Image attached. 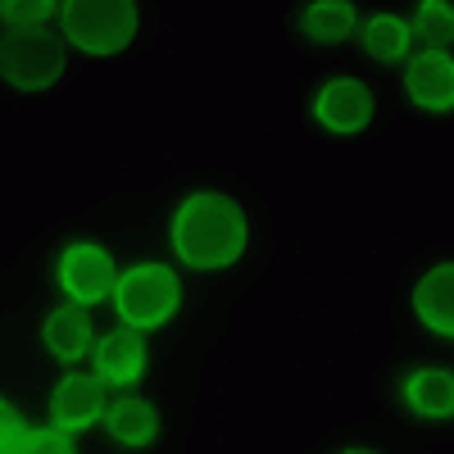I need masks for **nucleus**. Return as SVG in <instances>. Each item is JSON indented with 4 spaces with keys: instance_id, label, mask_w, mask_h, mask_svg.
Listing matches in <instances>:
<instances>
[{
    "instance_id": "nucleus-17",
    "label": "nucleus",
    "mask_w": 454,
    "mask_h": 454,
    "mask_svg": "<svg viewBox=\"0 0 454 454\" xmlns=\"http://www.w3.org/2000/svg\"><path fill=\"white\" fill-rule=\"evenodd\" d=\"M0 14H5L10 23H19V27H42V19L51 14V5H46V0H10Z\"/></svg>"
},
{
    "instance_id": "nucleus-4",
    "label": "nucleus",
    "mask_w": 454,
    "mask_h": 454,
    "mask_svg": "<svg viewBox=\"0 0 454 454\" xmlns=\"http://www.w3.org/2000/svg\"><path fill=\"white\" fill-rule=\"evenodd\" d=\"M173 309H177V278L168 269H160V263L137 269V273H128L119 282V314L132 327H155Z\"/></svg>"
},
{
    "instance_id": "nucleus-6",
    "label": "nucleus",
    "mask_w": 454,
    "mask_h": 454,
    "mask_svg": "<svg viewBox=\"0 0 454 454\" xmlns=\"http://www.w3.org/2000/svg\"><path fill=\"white\" fill-rule=\"evenodd\" d=\"M59 278L64 286L73 291V300H100L114 282V269H109V254L96 250V246H73L59 263Z\"/></svg>"
},
{
    "instance_id": "nucleus-10",
    "label": "nucleus",
    "mask_w": 454,
    "mask_h": 454,
    "mask_svg": "<svg viewBox=\"0 0 454 454\" xmlns=\"http://www.w3.org/2000/svg\"><path fill=\"white\" fill-rule=\"evenodd\" d=\"M145 364V346L137 332H109L105 346H100V372L109 382H132Z\"/></svg>"
},
{
    "instance_id": "nucleus-3",
    "label": "nucleus",
    "mask_w": 454,
    "mask_h": 454,
    "mask_svg": "<svg viewBox=\"0 0 454 454\" xmlns=\"http://www.w3.org/2000/svg\"><path fill=\"white\" fill-rule=\"evenodd\" d=\"M0 73L23 91H42L64 73V46L42 27H14L0 36Z\"/></svg>"
},
{
    "instance_id": "nucleus-9",
    "label": "nucleus",
    "mask_w": 454,
    "mask_h": 454,
    "mask_svg": "<svg viewBox=\"0 0 454 454\" xmlns=\"http://www.w3.org/2000/svg\"><path fill=\"white\" fill-rule=\"evenodd\" d=\"M413 305H419L423 323L436 327V332H454V269L445 263V269L427 273L419 282V295H413Z\"/></svg>"
},
{
    "instance_id": "nucleus-7",
    "label": "nucleus",
    "mask_w": 454,
    "mask_h": 454,
    "mask_svg": "<svg viewBox=\"0 0 454 454\" xmlns=\"http://www.w3.org/2000/svg\"><path fill=\"white\" fill-rule=\"evenodd\" d=\"M409 91H413V100L427 105V109H445L454 100V64L441 51L419 55L409 64Z\"/></svg>"
},
{
    "instance_id": "nucleus-19",
    "label": "nucleus",
    "mask_w": 454,
    "mask_h": 454,
    "mask_svg": "<svg viewBox=\"0 0 454 454\" xmlns=\"http://www.w3.org/2000/svg\"><path fill=\"white\" fill-rule=\"evenodd\" d=\"M23 445V423L10 404H0V454H14Z\"/></svg>"
},
{
    "instance_id": "nucleus-14",
    "label": "nucleus",
    "mask_w": 454,
    "mask_h": 454,
    "mask_svg": "<svg viewBox=\"0 0 454 454\" xmlns=\"http://www.w3.org/2000/svg\"><path fill=\"white\" fill-rule=\"evenodd\" d=\"M350 27H355V10L346 0H318V5L305 10V32L314 42H340Z\"/></svg>"
},
{
    "instance_id": "nucleus-2",
    "label": "nucleus",
    "mask_w": 454,
    "mask_h": 454,
    "mask_svg": "<svg viewBox=\"0 0 454 454\" xmlns=\"http://www.w3.org/2000/svg\"><path fill=\"white\" fill-rule=\"evenodd\" d=\"M64 27L73 36V46H82L91 55H114L132 42L137 5H128V0H68Z\"/></svg>"
},
{
    "instance_id": "nucleus-16",
    "label": "nucleus",
    "mask_w": 454,
    "mask_h": 454,
    "mask_svg": "<svg viewBox=\"0 0 454 454\" xmlns=\"http://www.w3.org/2000/svg\"><path fill=\"white\" fill-rule=\"evenodd\" d=\"M419 27L423 36L432 42V51H441L450 42V5H441V0H427V5L419 10Z\"/></svg>"
},
{
    "instance_id": "nucleus-13",
    "label": "nucleus",
    "mask_w": 454,
    "mask_h": 454,
    "mask_svg": "<svg viewBox=\"0 0 454 454\" xmlns=\"http://www.w3.org/2000/svg\"><path fill=\"white\" fill-rule=\"evenodd\" d=\"M109 427L128 445H145L150 436H155V409H150L145 400H119L109 409Z\"/></svg>"
},
{
    "instance_id": "nucleus-20",
    "label": "nucleus",
    "mask_w": 454,
    "mask_h": 454,
    "mask_svg": "<svg viewBox=\"0 0 454 454\" xmlns=\"http://www.w3.org/2000/svg\"><path fill=\"white\" fill-rule=\"evenodd\" d=\"M346 454H372V450H346Z\"/></svg>"
},
{
    "instance_id": "nucleus-15",
    "label": "nucleus",
    "mask_w": 454,
    "mask_h": 454,
    "mask_svg": "<svg viewBox=\"0 0 454 454\" xmlns=\"http://www.w3.org/2000/svg\"><path fill=\"white\" fill-rule=\"evenodd\" d=\"M364 42H368V51L377 59H400L404 46H409V27L400 19H391V14H377L368 23V32H364Z\"/></svg>"
},
{
    "instance_id": "nucleus-12",
    "label": "nucleus",
    "mask_w": 454,
    "mask_h": 454,
    "mask_svg": "<svg viewBox=\"0 0 454 454\" xmlns=\"http://www.w3.org/2000/svg\"><path fill=\"white\" fill-rule=\"evenodd\" d=\"M409 404L427 413V419H445V413L454 409V382L450 372H419L409 382Z\"/></svg>"
},
{
    "instance_id": "nucleus-5",
    "label": "nucleus",
    "mask_w": 454,
    "mask_h": 454,
    "mask_svg": "<svg viewBox=\"0 0 454 454\" xmlns=\"http://www.w3.org/2000/svg\"><path fill=\"white\" fill-rule=\"evenodd\" d=\"M318 119L332 128V132H359L368 119H372V96L350 82V78H340L332 87H323L318 96Z\"/></svg>"
},
{
    "instance_id": "nucleus-11",
    "label": "nucleus",
    "mask_w": 454,
    "mask_h": 454,
    "mask_svg": "<svg viewBox=\"0 0 454 454\" xmlns=\"http://www.w3.org/2000/svg\"><path fill=\"white\" fill-rule=\"evenodd\" d=\"M91 340V323L82 309H59L46 318V346L59 355V359H78Z\"/></svg>"
},
{
    "instance_id": "nucleus-8",
    "label": "nucleus",
    "mask_w": 454,
    "mask_h": 454,
    "mask_svg": "<svg viewBox=\"0 0 454 454\" xmlns=\"http://www.w3.org/2000/svg\"><path fill=\"white\" fill-rule=\"evenodd\" d=\"M100 400H105V391L96 377H68L55 391V423L59 427H87L100 413Z\"/></svg>"
},
{
    "instance_id": "nucleus-18",
    "label": "nucleus",
    "mask_w": 454,
    "mask_h": 454,
    "mask_svg": "<svg viewBox=\"0 0 454 454\" xmlns=\"http://www.w3.org/2000/svg\"><path fill=\"white\" fill-rule=\"evenodd\" d=\"M14 454H73V445L59 432H32V436H23V445Z\"/></svg>"
},
{
    "instance_id": "nucleus-1",
    "label": "nucleus",
    "mask_w": 454,
    "mask_h": 454,
    "mask_svg": "<svg viewBox=\"0 0 454 454\" xmlns=\"http://www.w3.org/2000/svg\"><path fill=\"white\" fill-rule=\"evenodd\" d=\"M173 246L186 263H196V269L232 263L246 246V218L223 196H196V200L182 205V214L173 223Z\"/></svg>"
}]
</instances>
